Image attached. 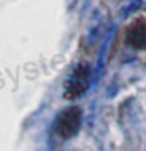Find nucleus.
<instances>
[{"label": "nucleus", "instance_id": "obj_1", "mask_svg": "<svg viewBox=\"0 0 146 151\" xmlns=\"http://www.w3.org/2000/svg\"><path fill=\"white\" fill-rule=\"evenodd\" d=\"M80 126H82V109L77 105H71L58 116L55 124V132L56 136L63 137V139H70L80 131Z\"/></svg>", "mask_w": 146, "mask_h": 151}, {"label": "nucleus", "instance_id": "obj_2", "mask_svg": "<svg viewBox=\"0 0 146 151\" xmlns=\"http://www.w3.org/2000/svg\"><path fill=\"white\" fill-rule=\"evenodd\" d=\"M124 39L129 48L138 51L146 49V15H138L127 24Z\"/></svg>", "mask_w": 146, "mask_h": 151}, {"label": "nucleus", "instance_id": "obj_3", "mask_svg": "<svg viewBox=\"0 0 146 151\" xmlns=\"http://www.w3.org/2000/svg\"><path fill=\"white\" fill-rule=\"evenodd\" d=\"M88 87V66L87 65H80L75 71L71 78L66 83L65 88V97L66 99H77V97L83 95L85 90Z\"/></svg>", "mask_w": 146, "mask_h": 151}]
</instances>
